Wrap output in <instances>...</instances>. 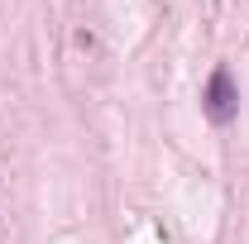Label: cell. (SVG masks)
<instances>
[{"label": "cell", "mask_w": 249, "mask_h": 244, "mask_svg": "<svg viewBox=\"0 0 249 244\" xmlns=\"http://www.w3.org/2000/svg\"><path fill=\"white\" fill-rule=\"evenodd\" d=\"M201 110H206L211 124H230L240 115V91H235V77H230L225 67L211 72V82H206V91H201Z\"/></svg>", "instance_id": "1"}]
</instances>
